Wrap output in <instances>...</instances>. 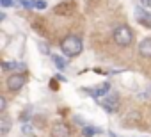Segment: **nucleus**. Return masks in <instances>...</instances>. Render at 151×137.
<instances>
[{
	"mask_svg": "<svg viewBox=\"0 0 151 137\" xmlns=\"http://www.w3.org/2000/svg\"><path fill=\"white\" fill-rule=\"evenodd\" d=\"M101 132H103L101 128H94V126H89V125L82 128V135H84V137H93V135L101 133Z\"/></svg>",
	"mask_w": 151,
	"mask_h": 137,
	"instance_id": "obj_11",
	"label": "nucleus"
},
{
	"mask_svg": "<svg viewBox=\"0 0 151 137\" xmlns=\"http://www.w3.org/2000/svg\"><path fill=\"white\" fill-rule=\"evenodd\" d=\"M82 48H84V45L78 36H66L60 41V50L68 57H77L78 53H82Z\"/></svg>",
	"mask_w": 151,
	"mask_h": 137,
	"instance_id": "obj_1",
	"label": "nucleus"
},
{
	"mask_svg": "<svg viewBox=\"0 0 151 137\" xmlns=\"http://www.w3.org/2000/svg\"><path fill=\"white\" fill-rule=\"evenodd\" d=\"M71 132H69V126L66 123H55L53 128H52V137H69Z\"/></svg>",
	"mask_w": 151,
	"mask_h": 137,
	"instance_id": "obj_6",
	"label": "nucleus"
},
{
	"mask_svg": "<svg viewBox=\"0 0 151 137\" xmlns=\"http://www.w3.org/2000/svg\"><path fill=\"white\" fill-rule=\"evenodd\" d=\"M109 135H110V137H121V135H117V133H114V132H109Z\"/></svg>",
	"mask_w": 151,
	"mask_h": 137,
	"instance_id": "obj_20",
	"label": "nucleus"
},
{
	"mask_svg": "<svg viewBox=\"0 0 151 137\" xmlns=\"http://www.w3.org/2000/svg\"><path fill=\"white\" fill-rule=\"evenodd\" d=\"M2 68H4V70H18V71H23L25 70V64L23 62H4Z\"/></svg>",
	"mask_w": 151,
	"mask_h": 137,
	"instance_id": "obj_10",
	"label": "nucleus"
},
{
	"mask_svg": "<svg viewBox=\"0 0 151 137\" xmlns=\"http://www.w3.org/2000/svg\"><path fill=\"white\" fill-rule=\"evenodd\" d=\"M22 130H23V133H27V135H29V133L32 132V126H30V125H29V126H27V125H23V128H22Z\"/></svg>",
	"mask_w": 151,
	"mask_h": 137,
	"instance_id": "obj_19",
	"label": "nucleus"
},
{
	"mask_svg": "<svg viewBox=\"0 0 151 137\" xmlns=\"http://www.w3.org/2000/svg\"><path fill=\"white\" fill-rule=\"evenodd\" d=\"M135 18H137V22L139 23H142V25H146V27H151V13H147L144 7H135Z\"/></svg>",
	"mask_w": 151,
	"mask_h": 137,
	"instance_id": "obj_5",
	"label": "nucleus"
},
{
	"mask_svg": "<svg viewBox=\"0 0 151 137\" xmlns=\"http://www.w3.org/2000/svg\"><path fill=\"white\" fill-rule=\"evenodd\" d=\"M53 64H55L57 70H64V68L68 66V61L64 57H60V55H53Z\"/></svg>",
	"mask_w": 151,
	"mask_h": 137,
	"instance_id": "obj_12",
	"label": "nucleus"
},
{
	"mask_svg": "<svg viewBox=\"0 0 151 137\" xmlns=\"http://www.w3.org/2000/svg\"><path fill=\"white\" fill-rule=\"evenodd\" d=\"M139 53L142 57H151V37H146L139 43Z\"/></svg>",
	"mask_w": 151,
	"mask_h": 137,
	"instance_id": "obj_8",
	"label": "nucleus"
},
{
	"mask_svg": "<svg viewBox=\"0 0 151 137\" xmlns=\"http://www.w3.org/2000/svg\"><path fill=\"white\" fill-rule=\"evenodd\" d=\"M34 9H39V11L46 9V0H36V2H34Z\"/></svg>",
	"mask_w": 151,
	"mask_h": 137,
	"instance_id": "obj_13",
	"label": "nucleus"
},
{
	"mask_svg": "<svg viewBox=\"0 0 151 137\" xmlns=\"http://www.w3.org/2000/svg\"><path fill=\"white\" fill-rule=\"evenodd\" d=\"M140 4H142V7H147V9H151V0H140Z\"/></svg>",
	"mask_w": 151,
	"mask_h": 137,
	"instance_id": "obj_18",
	"label": "nucleus"
},
{
	"mask_svg": "<svg viewBox=\"0 0 151 137\" xmlns=\"http://www.w3.org/2000/svg\"><path fill=\"white\" fill-rule=\"evenodd\" d=\"M6 107H7V103H6V98L2 96V98H0V112H4Z\"/></svg>",
	"mask_w": 151,
	"mask_h": 137,
	"instance_id": "obj_17",
	"label": "nucleus"
},
{
	"mask_svg": "<svg viewBox=\"0 0 151 137\" xmlns=\"http://www.w3.org/2000/svg\"><path fill=\"white\" fill-rule=\"evenodd\" d=\"M14 2H13V0H0V6H2V7H11Z\"/></svg>",
	"mask_w": 151,
	"mask_h": 137,
	"instance_id": "obj_16",
	"label": "nucleus"
},
{
	"mask_svg": "<svg viewBox=\"0 0 151 137\" xmlns=\"http://www.w3.org/2000/svg\"><path fill=\"white\" fill-rule=\"evenodd\" d=\"M100 105H101L109 114L117 112V109H119V94H117V93H110L109 96H105V98L100 102Z\"/></svg>",
	"mask_w": 151,
	"mask_h": 137,
	"instance_id": "obj_3",
	"label": "nucleus"
},
{
	"mask_svg": "<svg viewBox=\"0 0 151 137\" xmlns=\"http://www.w3.org/2000/svg\"><path fill=\"white\" fill-rule=\"evenodd\" d=\"M25 82H27V79L22 75V73H13L9 79H7V89L9 91H20L23 86H25Z\"/></svg>",
	"mask_w": 151,
	"mask_h": 137,
	"instance_id": "obj_4",
	"label": "nucleus"
},
{
	"mask_svg": "<svg viewBox=\"0 0 151 137\" xmlns=\"http://www.w3.org/2000/svg\"><path fill=\"white\" fill-rule=\"evenodd\" d=\"M39 52H41L43 55H48V53H50V48H48V45H46V43H39Z\"/></svg>",
	"mask_w": 151,
	"mask_h": 137,
	"instance_id": "obj_15",
	"label": "nucleus"
},
{
	"mask_svg": "<svg viewBox=\"0 0 151 137\" xmlns=\"http://www.w3.org/2000/svg\"><path fill=\"white\" fill-rule=\"evenodd\" d=\"M112 37H114L116 45H119V46H128V45H132V41H133V32H132V29H130L128 25H119V27L114 29Z\"/></svg>",
	"mask_w": 151,
	"mask_h": 137,
	"instance_id": "obj_2",
	"label": "nucleus"
},
{
	"mask_svg": "<svg viewBox=\"0 0 151 137\" xmlns=\"http://www.w3.org/2000/svg\"><path fill=\"white\" fill-rule=\"evenodd\" d=\"M20 4L25 9H34V0H20Z\"/></svg>",
	"mask_w": 151,
	"mask_h": 137,
	"instance_id": "obj_14",
	"label": "nucleus"
},
{
	"mask_svg": "<svg viewBox=\"0 0 151 137\" xmlns=\"http://www.w3.org/2000/svg\"><path fill=\"white\" fill-rule=\"evenodd\" d=\"M109 89H110V84H109V82H103L101 86H98V87H94V89H87V93L93 94L94 98H100V96H105V94L109 93Z\"/></svg>",
	"mask_w": 151,
	"mask_h": 137,
	"instance_id": "obj_7",
	"label": "nucleus"
},
{
	"mask_svg": "<svg viewBox=\"0 0 151 137\" xmlns=\"http://www.w3.org/2000/svg\"><path fill=\"white\" fill-rule=\"evenodd\" d=\"M9 128H11V119L7 116H2L0 118V132H2V137H7Z\"/></svg>",
	"mask_w": 151,
	"mask_h": 137,
	"instance_id": "obj_9",
	"label": "nucleus"
}]
</instances>
